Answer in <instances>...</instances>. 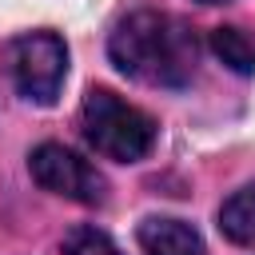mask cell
Here are the masks:
<instances>
[{
  "label": "cell",
  "instance_id": "cell-7",
  "mask_svg": "<svg viewBox=\"0 0 255 255\" xmlns=\"http://www.w3.org/2000/svg\"><path fill=\"white\" fill-rule=\"evenodd\" d=\"M211 52L239 76H255V44L239 28H215L211 32Z\"/></svg>",
  "mask_w": 255,
  "mask_h": 255
},
{
  "label": "cell",
  "instance_id": "cell-2",
  "mask_svg": "<svg viewBox=\"0 0 255 255\" xmlns=\"http://www.w3.org/2000/svg\"><path fill=\"white\" fill-rule=\"evenodd\" d=\"M80 128H84V139L104 159H116V163H135L155 143V120L108 88H92L84 96Z\"/></svg>",
  "mask_w": 255,
  "mask_h": 255
},
{
  "label": "cell",
  "instance_id": "cell-1",
  "mask_svg": "<svg viewBox=\"0 0 255 255\" xmlns=\"http://www.w3.org/2000/svg\"><path fill=\"white\" fill-rule=\"evenodd\" d=\"M112 64L151 88H183L195 76L199 64V40L195 32L167 12H131L124 16L108 36Z\"/></svg>",
  "mask_w": 255,
  "mask_h": 255
},
{
  "label": "cell",
  "instance_id": "cell-8",
  "mask_svg": "<svg viewBox=\"0 0 255 255\" xmlns=\"http://www.w3.org/2000/svg\"><path fill=\"white\" fill-rule=\"evenodd\" d=\"M64 255H124V251L112 243L108 231L80 223V227H72V231L64 235Z\"/></svg>",
  "mask_w": 255,
  "mask_h": 255
},
{
  "label": "cell",
  "instance_id": "cell-3",
  "mask_svg": "<svg viewBox=\"0 0 255 255\" xmlns=\"http://www.w3.org/2000/svg\"><path fill=\"white\" fill-rule=\"evenodd\" d=\"M16 92L32 104H52L68 76V48L56 32H24L4 48Z\"/></svg>",
  "mask_w": 255,
  "mask_h": 255
},
{
  "label": "cell",
  "instance_id": "cell-5",
  "mask_svg": "<svg viewBox=\"0 0 255 255\" xmlns=\"http://www.w3.org/2000/svg\"><path fill=\"white\" fill-rule=\"evenodd\" d=\"M143 255H203V239L191 223L171 219V215H151L135 231Z\"/></svg>",
  "mask_w": 255,
  "mask_h": 255
},
{
  "label": "cell",
  "instance_id": "cell-4",
  "mask_svg": "<svg viewBox=\"0 0 255 255\" xmlns=\"http://www.w3.org/2000/svg\"><path fill=\"white\" fill-rule=\"evenodd\" d=\"M28 171L44 191L64 195L72 203H104V195H108L104 175L80 151H72L64 143H40L28 155Z\"/></svg>",
  "mask_w": 255,
  "mask_h": 255
},
{
  "label": "cell",
  "instance_id": "cell-6",
  "mask_svg": "<svg viewBox=\"0 0 255 255\" xmlns=\"http://www.w3.org/2000/svg\"><path fill=\"white\" fill-rule=\"evenodd\" d=\"M219 231L239 243V247H251L255 243V187H239L223 199L219 207Z\"/></svg>",
  "mask_w": 255,
  "mask_h": 255
},
{
  "label": "cell",
  "instance_id": "cell-9",
  "mask_svg": "<svg viewBox=\"0 0 255 255\" xmlns=\"http://www.w3.org/2000/svg\"><path fill=\"white\" fill-rule=\"evenodd\" d=\"M199 4H223V0H199Z\"/></svg>",
  "mask_w": 255,
  "mask_h": 255
}]
</instances>
